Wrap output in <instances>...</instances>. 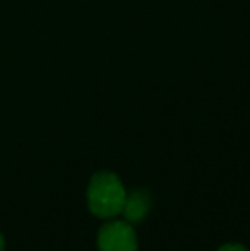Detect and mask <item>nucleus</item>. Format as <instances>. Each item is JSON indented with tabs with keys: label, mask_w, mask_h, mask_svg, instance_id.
<instances>
[{
	"label": "nucleus",
	"mask_w": 250,
	"mask_h": 251,
	"mask_svg": "<svg viewBox=\"0 0 250 251\" xmlns=\"http://www.w3.org/2000/svg\"><path fill=\"white\" fill-rule=\"evenodd\" d=\"M127 192L115 173L100 171L87 186V207L94 217L113 219L122 214Z\"/></svg>",
	"instance_id": "1"
},
{
	"label": "nucleus",
	"mask_w": 250,
	"mask_h": 251,
	"mask_svg": "<svg viewBox=\"0 0 250 251\" xmlns=\"http://www.w3.org/2000/svg\"><path fill=\"white\" fill-rule=\"evenodd\" d=\"M98 251H137V236L127 221H110L98 231Z\"/></svg>",
	"instance_id": "2"
},
{
	"label": "nucleus",
	"mask_w": 250,
	"mask_h": 251,
	"mask_svg": "<svg viewBox=\"0 0 250 251\" xmlns=\"http://www.w3.org/2000/svg\"><path fill=\"white\" fill-rule=\"evenodd\" d=\"M151 207H153L151 193L144 188H136L130 193H127L122 215H124V219L129 224H137V222L144 221L147 217Z\"/></svg>",
	"instance_id": "3"
},
{
	"label": "nucleus",
	"mask_w": 250,
	"mask_h": 251,
	"mask_svg": "<svg viewBox=\"0 0 250 251\" xmlns=\"http://www.w3.org/2000/svg\"><path fill=\"white\" fill-rule=\"evenodd\" d=\"M218 251H249L245 246H242V245H235V243H231V245H224V246H221Z\"/></svg>",
	"instance_id": "4"
},
{
	"label": "nucleus",
	"mask_w": 250,
	"mask_h": 251,
	"mask_svg": "<svg viewBox=\"0 0 250 251\" xmlns=\"http://www.w3.org/2000/svg\"><path fill=\"white\" fill-rule=\"evenodd\" d=\"M3 246H5V241H3V236L0 234V251H3Z\"/></svg>",
	"instance_id": "5"
}]
</instances>
